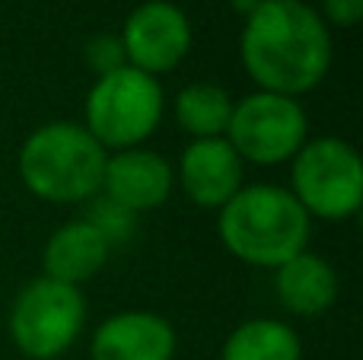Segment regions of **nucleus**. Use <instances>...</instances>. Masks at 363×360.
I'll use <instances>...</instances> for the list:
<instances>
[{
	"label": "nucleus",
	"instance_id": "39448f33",
	"mask_svg": "<svg viewBox=\"0 0 363 360\" xmlns=\"http://www.w3.org/2000/svg\"><path fill=\"white\" fill-rule=\"evenodd\" d=\"M290 195L315 220H351L363 204V163L354 144L313 137L290 159Z\"/></svg>",
	"mask_w": 363,
	"mask_h": 360
},
{
	"label": "nucleus",
	"instance_id": "20e7f679",
	"mask_svg": "<svg viewBox=\"0 0 363 360\" xmlns=\"http://www.w3.org/2000/svg\"><path fill=\"white\" fill-rule=\"evenodd\" d=\"M166 115V93L157 77L118 67L96 77L83 102L80 125L99 140L106 153L144 147Z\"/></svg>",
	"mask_w": 363,
	"mask_h": 360
},
{
	"label": "nucleus",
	"instance_id": "4468645a",
	"mask_svg": "<svg viewBox=\"0 0 363 360\" xmlns=\"http://www.w3.org/2000/svg\"><path fill=\"white\" fill-rule=\"evenodd\" d=\"M233 106L236 99L230 89L220 83H188L172 99V118H176L179 131L188 134L191 140H207V137H223L233 118Z\"/></svg>",
	"mask_w": 363,
	"mask_h": 360
},
{
	"label": "nucleus",
	"instance_id": "a211bd4d",
	"mask_svg": "<svg viewBox=\"0 0 363 360\" xmlns=\"http://www.w3.org/2000/svg\"><path fill=\"white\" fill-rule=\"evenodd\" d=\"M258 4H262V0H230V6H233L236 13H242V16H249V13L255 10Z\"/></svg>",
	"mask_w": 363,
	"mask_h": 360
},
{
	"label": "nucleus",
	"instance_id": "1a4fd4ad",
	"mask_svg": "<svg viewBox=\"0 0 363 360\" xmlns=\"http://www.w3.org/2000/svg\"><path fill=\"white\" fill-rule=\"evenodd\" d=\"M176 189V172L166 157L147 147L115 150L106 157L102 169V195L125 214H147L169 201Z\"/></svg>",
	"mask_w": 363,
	"mask_h": 360
},
{
	"label": "nucleus",
	"instance_id": "0eeeda50",
	"mask_svg": "<svg viewBox=\"0 0 363 360\" xmlns=\"http://www.w3.org/2000/svg\"><path fill=\"white\" fill-rule=\"evenodd\" d=\"M242 163L281 166L309 140V115L300 99L281 93H255L236 99L230 128L223 134Z\"/></svg>",
	"mask_w": 363,
	"mask_h": 360
},
{
	"label": "nucleus",
	"instance_id": "f03ea898",
	"mask_svg": "<svg viewBox=\"0 0 363 360\" xmlns=\"http://www.w3.org/2000/svg\"><path fill=\"white\" fill-rule=\"evenodd\" d=\"M217 233L233 259L274 271L309 249L313 217L284 185H242L217 210Z\"/></svg>",
	"mask_w": 363,
	"mask_h": 360
},
{
	"label": "nucleus",
	"instance_id": "2eb2a0df",
	"mask_svg": "<svg viewBox=\"0 0 363 360\" xmlns=\"http://www.w3.org/2000/svg\"><path fill=\"white\" fill-rule=\"evenodd\" d=\"M220 360H303V342L281 319H249L226 335Z\"/></svg>",
	"mask_w": 363,
	"mask_h": 360
},
{
	"label": "nucleus",
	"instance_id": "6e6552de",
	"mask_svg": "<svg viewBox=\"0 0 363 360\" xmlns=\"http://www.w3.org/2000/svg\"><path fill=\"white\" fill-rule=\"evenodd\" d=\"M128 67L157 77L176 70L191 51V19L172 0H144L118 32Z\"/></svg>",
	"mask_w": 363,
	"mask_h": 360
},
{
	"label": "nucleus",
	"instance_id": "9b49d317",
	"mask_svg": "<svg viewBox=\"0 0 363 360\" xmlns=\"http://www.w3.org/2000/svg\"><path fill=\"white\" fill-rule=\"evenodd\" d=\"M179 335L169 319L150 310L115 313L89 338L93 360H172Z\"/></svg>",
	"mask_w": 363,
	"mask_h": 360
},
{
	"label": "nucleus",
	"instance_id": "dca6fc26",
	"mask_svg": "<svg viewBox=\"0 0 363 360\" xmlns=\"http://www.w3.org/2000/svg\"><path fill=\"white\" fill-rule=\"evenodd\" d=\"M83 61H86V67L93 70L96 77L108 74V70H118L128 64L125 48H121V38L108 35V32H99V35H93L86 45H83Z\"/></svg>",
	"mask_w": 363,
	"mask_h": 360
},
{
	"label": "nucleus",
	"instance_id": "f3484780",
	"mask_svg": "<svg viewBox=\"0 0 363 360\" xmlns=\"http://www.w3.org/2000/svg\"><path fill=\"white\" fill-rule=\"evenodd\" d=\"M322 19L325 26H338V29H351L363 19V0H322Z\"/></svg>",
	"mask_w": 363,
	"mask_h": 360
},
{
	"label": "nucleus",
	"instance_id": "423d86ee",
	"mask_svg": "<svg viewBox=\"0 0 363 360\" xmlns=\"http://www.w3.org/2000/svg\"><path fill=\"white\" fill-rule=\"evenodd\" d=\"M86 325V300L80 287L35 278L16 293L6 329L16 351L29 360H57L77 344Z\"/></svg>",
	"mask_w": 363,
	"mask_h": 360
},
{
	"label": "nucleus",
	"instance_id": "f8f14e48",
	"mask_svg": "<svg viewBox=\"0 0 363 360\" xmlns=\"http://www.w3.org/2000/svg\"><path fill=\"white\" fill-rule=\"evenodd\" d=\"M108 255H112L108 236L89 217H77V220L61 223L48 236L42 249V271L51 281L83 287L106 268Z\"/></svg>",
	"mask_w": 363,
	"mask_h": 360
},
{
	"label": "nucleus",
	"instance_id": "7ed1b4c3",
	"mask_svg": "<svg viewBox=\"0 0 363 360\" xmlns=\"http://www.w3.org/2000/svg\"><path fill=\"white\" fill-rule=\"evenodd\" d=\"M108 153L80 121H48L23 140L16 169L26 191L45 204H83L102 189Z\"/></svg>",
	"mask_w": 363,
	"mask_h": 360
},
{
	"label": "nucleus",
	"instance_id": "ddd939ff",
	"mask_svg": "<svg viewBox=\"0 0 363 360\" xmlns=\"http://www.w3.org/2000/svg\"><path fill=\"white\" fill-rule=\"evenodd\" d=\"M338 291L341 284L332 261L309 252V249L284 261L281 268H274V293L284 310L294 313V316H325L338 300Z\"/></svg>",
	"mask_w": 363,
	"mask_h": 360
},
{
	"label": "nucleus",
	"instance_id": "f257e3e1",
	"mask_svg": "<svg viewBox=\"0 0 363 360\" xmlns=\"http://www.w3.org/2000/svg\"><path fill=\"white\" fill-rule=\"evenodd\" d=\"M239 57L264 93H313L332 67V29L303 0H262L239 32Z\"/></svg>",
	"mask_w": 363,
	"mask_h": 360
},
{
	"label": "nucleus",
	"instance_id": "9d476101",
	"mask_svg": "<svg viewBox=\"0 0 363 360\" xmlns=\"http://www.w3.org/2000/svg\"><path fill=\"white\" fill-rule=\"evenodd\" d=\"M172 172L185 198L201 210H220L245 185V163L226 137L191 140Z\"/></svg>",
	"mask_w": 363,
	"mask_h": 360
}]
</instances>
